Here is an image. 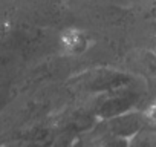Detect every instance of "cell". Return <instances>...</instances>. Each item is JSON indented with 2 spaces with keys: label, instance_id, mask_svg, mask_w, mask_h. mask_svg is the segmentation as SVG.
<instances>
[{
  "label": "cell",
  "instance_id": "obj_1",
  "mask_svg": "<svg viewBox=\"0 0 156 147\" xmlns=\"http://www.w3.org/2000/svg\"><path fill=\"white\" fill-rule=\"evenodd\" d=\"M78 41H80V37H78V34H76L75 31H67V32L63 35V43H64V46H67V48H75Z\"/></svg>",
  "mask_w": 156,
  "mask_h": 147
},
{
  "label": "cell",
  "instance_id": "obj_2",
  "mask_svg": "<svg viewBox=\"0 0 156 147\" xmlns=\"http://www.w3.org/2000/svg\"><path fill=\"white\" fill-rule=\"evenodd\" d=\"M147 117H148L151 121H154V123H156V101L148 107V110H147Z\"/></svg>",
  "mask_w": 156,
  "mask_h": 147
}]
</instances>
